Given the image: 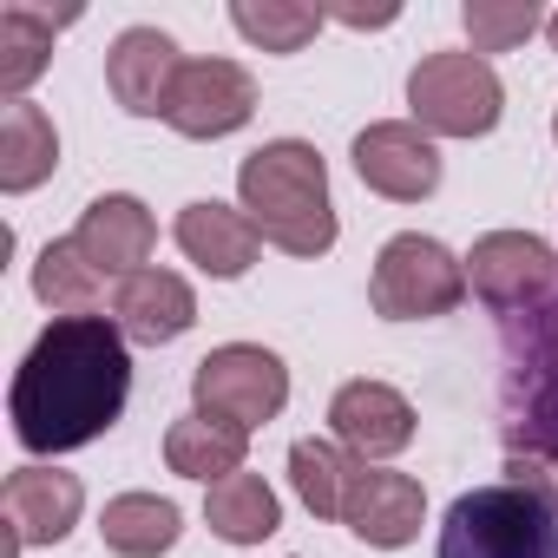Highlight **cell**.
<instances>
[{"label":"cell","mask_w":558,"mask_h":558,"mask_svg":"<svg viewBox=\"0 0 558 558\" xmlns=\"http://www.w3.org/2000/svg\"><path fill=\"white\" fill-rule=\"evenodd\" d=\"M440 558H558V506L532 486H473L447 506Z\"/></svg>","instance_id":"4"},{"label":"cell","mask_w":558,"mask_h":558,"mask_svg":"<svg viewBox=\"0 0 558 558\" xmlns=\"http://www.w3.org/2000/svg\"><path fill=\"white\" fill-rule=\"evenodd\" d=\"M34 296L53 310V316H99V296H106V276L80 256L73 236H53L34 263Z\"/></svg>","instance_id":"23"},{"label":"cell","mask_w":558,"mask_h":558,"mask_svg":"<svg viewBox=\"0 0 558 558\" xmlns=\"http://www.w3.org/2000/svg\"><path fill=\"white\" fill-rule=\"evenodd\" d=\"M230 27L263 53H303L323 27V8H303V0H236Z\"/></svg>","instance_id":"25"},{"label":"cell","mask_w":558,"mask_h":558,"mask_svg":"<svg viewBox=\"0 0 558 558\" xmlns=\"http://www.w3.org/2000/svg\"><path fill=\"white\" fill-rule=\"evenodd\" d=\"M112 323L125 329V342L165 349L197 323V296H191V283L178 269H138L112 290Z\"/></svg>","instance_id":"16"},{"label":"cell","mask_w":558,"mask_h":558,"mask_svg":"<svg viewBox=\"0 0 558 558\" xmlns=\"http://www.w3.org/2000/svg\"><path fill=\"white\" fill-rule=\"evenodd\" d=\"M349 532L362 538V545H375V551H401V545H414L421 538V519H427V493H421V480H408V473H362L355 480V493H349Z\"/></svg>","instance_id":"17"},{"label":"cell","mask_w":558,"mask_h":558,"mask_svg":"<svg viewBox=\"0 0 558 558\" xmlns=\"http://www.w3.org/2000/svg\"><path fill=\"white\" fill-rule=\"evenodd\" d=\"M362 473H368V460H355L342 440H296V447H290L296 499H303L316 519H342V512H349V493H355Z\"/></svg>","instance_id":"21"},{"label":"cell","mask_w":558,"mask_h":558,"mask_svg":"<svg viewBox=\"0 0 558 558\" xmlns=\"http://www.w3.org/2000/svg\"><path fill=\"white\" fill-rule=\"evenodd\" d=\"M53 165H60V132H53V119H47L34 99L8 106V119H0V191L21 197V191L47 184Z\"/></svg>","instance_id":"19"},{"label":"cell","mask_w":558,"mask_h":558,"mask_svg":"<svg viewBox=\"0 0 558 558\" xmlns=\"http://www.w3.org/2000/svg\"><path fill=\"white\" fill-rule=\"evenodd\" d=\"M171 236H178V250H184L204 276H217V283L250 276V263H256V250H263V230L250 223V210H230V204H217V197L184 204Z\"/></svg>","instance_id":"14"},{"label":"cell","mask_w":558,"mask_h":558,"mask_svg":"<svg viewBox=\"0 0 558 558\" xmlns=\"http://www.w3.org/2000/svg\"><path fill=\"white\" fill-rule=\"evenodd\" d=\"M329 427L355 460H388L401 447H414V401L388 381H342L329 401Z\"/></svg>","instance_id":"12"},{"label":"cell","mask_w":558,"mask_h":558,"mask_svg":"<svg viewBox=\"0 0 558 558\" xmlns=\"http://www.w3.org/2000/svg\"><path fill=\"white\" fill-rule=\"evenodd\" d=\"M460 296H466V256H453L440 236L401 230V236L381 243L375 276H368L375 316H388V323H434V316H453Z\"/></svg>","instance_id":"5"},{"label":"cell","mask_w":558,"mask_h":558,"mask_svg":"<svg viewBox=\"0 0 558 558\" xmlns=\"http://www.w3.org/2000/svg\"><path fill=\"white\" fill-rule=\"evenodd\" d=\"M336 21H342V27H395L401 8H336Z\"/></svg>","instance_id":"27"},{"label":"cell","mask_w":558,"mask_h":558,"mask_svg":"<svg viewBox=\"0 0 558 558\" xmlns=\"http://www.w3.org/2000/svg\"><path fill=\"white\" fill-rule=\"evenodd\" d=\"M256 119V80L236 60H184L171 99H165V125L184 138H230Z\"/></svg>","instance_id":"9"},{"label":"cell","mask_w":558,"mask_h":558,"mask_svg":"<svg viewBox=\"0 0 558 558\" xmlns=\"http://www.w3.org/2000/svg\"><path fill=\"white\" fill-rule=\"evenodd\" d=\"M408 112L427 138H486L506 112V86L480 53H427L408 73Z\"/></svg>","instance_id":"6"},{"label":"cell","mask_w":558,"mask_h":558,"mask_svg":"<svg viewBox=\"0 0 558 558\" xmlns=\"http://www.w3.org/2000/svg\"><path fill=\"white\" fill-rule=\"evenodd\" d=\"M178 532H184V519H178V506L158 499V493H119V499H106V512H99V538H106V551H119V558H158V551L178 545Z\"/></svg>","instance_id":"22"},{"label":"cell","mask_w":558,"mask_h":558,"mask_svg":"<svg viewBox=\"0 0 558 558\" xmlns=\"http://www.w3.org/2000/svg\"><path fill=\"white\" fill-rule=\"evenodd\" d=\"M236 197L250 210V223L263 230V243H276L283 256H323L336 250V204H329V165L316 145L303 138H269L263 151H250L236 165Z\"/></svg>","instance_id":"3"},{"label":"cell","mask_w":558,"mask_h":558,"mask_svg":"<svg viewBox=\"0 0 558 558\" xmlns=\"http://www.w3.org/2000/svg\"><path fill=\"white\" fill-rule=\"evenodd\" d=\"M125 395H132L125 329L112 316H53L8 388L14 440L27 453L93 447L125 414Z\"/></svg>","instance_id":"1"},{"label":"cell","mask_w":558,"mask_h":558,"mask_svg":"<svg viewBox=\"0 0 558 558\" xmlns=\"http://www.w3.org/2000/svg\"><path fill=\"white\" fill-rule=\"evenodd\" d=\"M466 290L499 316H525L558 296V250L532 230H486L466 250Z\"/></svg>","instance_id":"8"},{"label":"cell","mask_w":558,"mask_h":558,"mask_svg":"<svg viewBox=\"0 0 558 558\" xmlns=\"http://www.w3.org/2000/svg\"><path fill=\"white\" fill-rule=\"evenodd\" d=\"M204 519L223 545H263L276 525H283V499L269 493L263 473H230L204 493Z\"/></svg>","instance_id":"20"},{"label":"cell","mask_w":558,"mask_h":558,"mask_svg":"<svg viewBox=\"0 0 558 558\" xmlns=\"http://www.w3.org/2000/svg\"><path fill=\"white\" fill-rule=\"evenodd\" d=\"M243 453H250V434L230 427V421H217V414H197V408H191V414H178V421L165 427V466L184 473V480L217 486V480L243 473Z\"/></svg>","instance_id":"18"},{"label":"cell","mask_w":558,"mask_h":558,"mask_svg":"<svg viewBox=\"0 0 558 558\" xmlns=\"http://www.w3.org/2000/svg\"><path fill=\"white\" fill-rule=\"evenodd\" d=\"M80 506H86V486L80 473H60V466H14L8 486H0V519L14 532V551L60 545L80 525Z\"/></svg>","instance_id":"11"},{"label":"cell","mask_w":558,"mask_h":558,"mask_svg":"<svg viewBox=\"0 0 558 558\" xmlns=\"http://www.w3.org/2000/svg\"><path fill=\"white\" fill-rule=\"evenodd\" d=\"M551 138H558V112H551Z\"/></svg>","instance_id":"29"},{"label":"cell","mask_w":558,"mask_h":558,"mask_svg":"<svg viewBox=\"0 0 558 558\" xmlns=\"http://www.w3.org/2000/svg\"><path fill=\"white\" fill-rule=\"evenodd\" d=\"M506 329V473L558 506V296Z\"/></svg>","instance_id":"2"},{"label":"cell","mask_w":558,"mask_h":558,"mask_svg":"<svg viewBox=\"0 0 558 558\" xmlns=\"http://www.w3.org/2000/svg\"><path fill=\"white\" fill-rule=\"evenodd\" d=\"M355 178H362L375 197L421 204V197L440 191V151H434V138H427L414 119H375V125L355 138Z\"/></svg>","instance_id":"10"},{"label":"cell","mask_w":558,"mask_h":558,"mask_svg":"<svg viewBox=\"0 0 558 558\" xmlns=\"http://www.w3.org/2000/svg\"><path fill=\"white\" fill-rule=\"evenodd\" d=\"M191 401H197V414H217V421L256 434L290 408V368L263 342H223L191 368Z\"/></svg>","instance_id":"7"},{"label":"cell","mask_w":558,"mask_h":558,"mask_svg":"<svg viewBox=\"0 0 558 558\" xmlns=\"http://www.w3.org/2000/svg\"><path fill=\"white\" fill-rule=\"evenodd\" d=\"M53 60V21L34 14V8H0V93H8V106L27 99V86L47 73Z\"/></svg>","instance_id":"24"},{"label":"cell","mask_w":558,"mask_h":558,"mask_svg":"<svg viewBox=\"0 0 558 558\" xmlns=\"http://www.w3.org/2000/svg\"><path fill=\"white\" fill-rule=\"evenodd\" d=\"M545 40H551V53H558V14H551V21H545Z\"/></svg>","instance_id":"28"},{"label":"cell","mask_w":558,"mask_h":558,"mask_svg":"<svg viewBox=\"0 0 558 558\" xmlns=\"http://www.w3.org/2000/svg\"><path fill=\"white\" fill-rule=\"evenodd\" d=\"M178 73H184V60H178L171 34H158V27H125L106 53V86L138 119H151V112L165 119V99H171Z\"/></svg>","instance_id":"15"},{"label":"cell","mask_w":558,"mask_h":558,"mask_svg":"<svg viewBox=\"0 0 558 558\" xmlns=\"http://www.w3.org/2000/svg\"><path fill=\"white\" fill-rule=\"evenodd\" d=\"M73 243H80V256H86L99 276H119V283H125V276H138L145 256L158 250V223H151V210H145L138 197L106 191V197H93V204L80 210Z\"/></svg>","instance_id":"13"},{"label":"cell","mask_w":558,"mask_h":558,"mask_svg":"<svg viewBox=\"0 0 558 558\" xmlns=\"http://www.w3.org/2000/svg\"><path fill=\"white\" fill-rule=\"evenodd\" d=\"M545 21H551V14L538 8V0H466V8H460V27H466V40H473L480 60L525 47Z\"/></svg>","instance_id":"26"}]
</instances>
